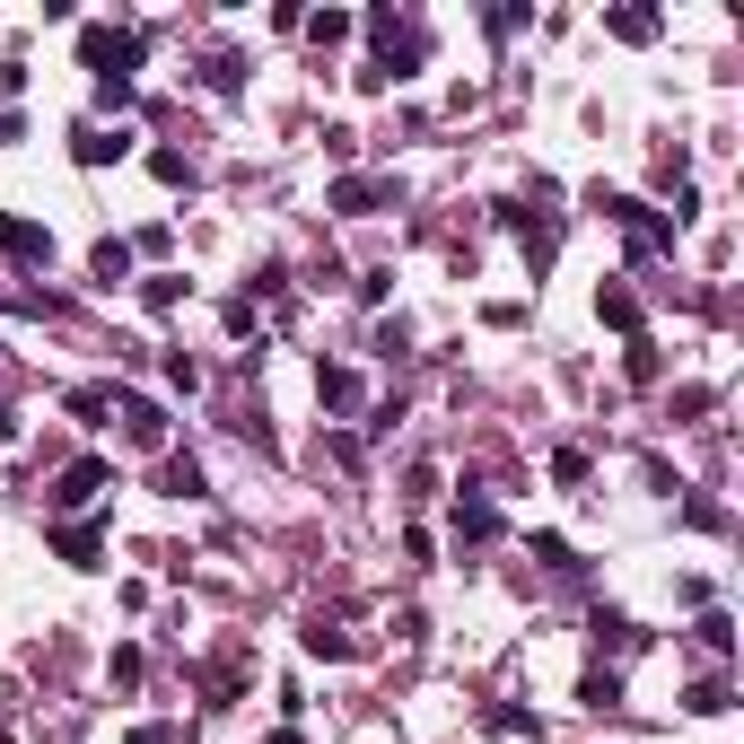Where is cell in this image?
<instances>
[{"mask_svg": "<svg viewBox=\"0 0 744 744\" xmlns=\"http://www.w3.org/2000/svg\"><path fill=\"white\" fill-rule=\"evenodd\" d=\"M0 246L18 254V263H44V254H53V237H44V228H26V220H0Z\"/></svg>", "mask_w": 744, "mask_h": 744, "instance_id": "cell-1", "label": "cell"}, {"mask_svg": "<svg viewBox=\"0 0 744 744\" xmlns=\"http://www.w3.org/2000/svg\"><path fill=\"white\" fill-rule=\"evenodd\" d=\"M131 272V246H115V237H106V246H97V280H124Z\"/></svg>", "mask_w": 744, "mask_h": 744, "instance_id": "cell-4", "label": "cell"}, {"mask_svg": "<svg viewBox=\"0 0 744 744\" xmlns=\"http://www.w3.org/2000/svg\"><path fill=\"white\" fill-rule=\"evenodd\" d=\"M97 482H106V465H71V474H62V508H79V499H97Z\"/></svg>", "mask_w": 744, "mask_h": 744, "instance_id": "cell-2", "label": "cell"}, {"mask_svg": "<svg viewBox=\"0 0 744 744\" xmlns=\"http://www.w3.org/2000/svg\"><path fill=\"white\" fill-rule=\"evenodd\" d=\"M79 158L97 167V158H124V131H79Z\"/></svg>", "mask_w": 744, "mask_h": 744, "instance_id": "cell-3", "label": "cell"}]
</instances>
